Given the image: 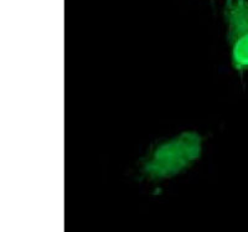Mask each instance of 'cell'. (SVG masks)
I'll return each mask as SVG.
<instances>
[{
	"mask_svg": "<svg viewBox=\"0 0 248 232\" xmlns=\"http://www.w3.org/2000/svg\"><path fill=\"white\" fill-rule=\"evenodd\" d=\"M202 154V137L194 130H186L158 143L141 160L140 173L150 181L168 180L192 165Z\"/></svg>",
	"mask_w": 248,
	"mask_h": 232,
	"instance_id": "1",
	"label": "cell"
},
{
	"mask_svg": "<svg viewBox=\"0 0 248 232\" xmlns=\"http://www.w3.org/2000/svg\"><path fill=\"white\" fill-rule=\"evenodd\" d=\"M223 17L232 67L245 74L248 71V0H225Z\"/></svg>",
	"mask_w": 248,
	"mask_h": 232,
	"instance_id": "2",
	"label": "cell"
}]
</instances>
